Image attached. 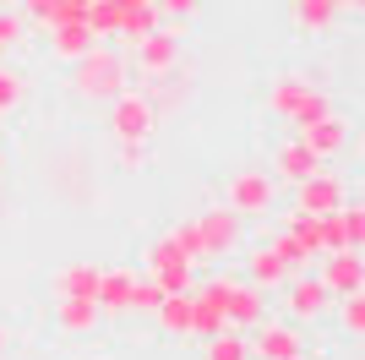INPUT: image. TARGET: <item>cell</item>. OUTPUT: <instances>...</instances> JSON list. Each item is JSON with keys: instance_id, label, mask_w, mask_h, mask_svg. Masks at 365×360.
<instances>
[{"instance_id": "cell-29", "label": "cell", "mask_w": 365, "mask_h": 360, "mask_svg": "<svg viewBox=\"0 0 365 360\" xmlns=\"http://www.w3.org/2000/svg\"><path fill=\"white\" fill-rule=\"evenodd\" d=\"M22 16H28V22H38V28H55V22H76V16L66 11V0H22Z\"/></svg>"}, {"instance_id": "cell-13", "label": "cell", "mask_w": 365, "mask_h": 360, "mask_svg": "<svg viewBox=\"0 0 365 360\" xmlns=\"http://www.w3.org/2000/svg\"><path fill=\"white\" fill-rule=\"evenodd\" d=\"M322 289L333 300L344 295H365V256L360 251H322Z\"/></svg>"}, {"instance_id": "cell-14", "label": "cell", "mask_w": 365, "mask_h": 360, "mask_svg": "<svg viewBox=\"0 0 365 360\" xmlns=\"http://www.w3.org/2000/svg\"><path fill=\"white\" fill-rule=\"evenodd\" d=\"M142 93H148L153 115L164 120V115H180V109L191 104L197 82H191V71H185V66H175V71H164V76H148V82H142Z\"/></svg>"}, {"instance_id": "cell-1", "label": "cell", "mask_w": 365, "mask_h": 360, "mask_svg": "<svg viewBox=\"0 0 365 360\" xmlns=\"http://www.w3.org/2000/svg\"><path fill=\"white\" fill-rule=\"evenodd\" d=\"M120 88H131V60H125L120 44H98L82 60H71V76H66V93L76 104H109Z\"/></svg>"}, {"instance_id": "cell-33", "label": "cell", "mask_w": 365, "mask_h": 360, "mask_svg": "<svg viewBox=\"0 0 365 360\" xmlns=\"http://www.w3.org/2000/svg\"><path fill=\"white\" fill-rule=\"evenodd\" d=\"M158 300H164V289H158V284H148V279H142V273H137V289H131V316H153V306H158Z\"/></svg>"}, {"instance_id": "cell-5", "label": "cell", "mask_w": 365, "mask_h": 360, "mask_svg": "<svg viewBox=\"0 0 365 360\" xmlns=\"http://www.w3.org/2000/svg\"><path fill=\"white\" fill-rule=\"evenodd\" d=\"M224 208H235L251 224V219H267V213L278 208V180L273 169H235L224 186Z\"/></svg>"}, {"instance_id": "cell-32", "label": "cell", "mask_w": 365, "mask_h": 360, "mask_svg": "<svg viewBox=\"0 0 365 360\" xmlns=\"http://www.w3.org/2000/svg\"><path fill=\"white\" fill-rule=\"evenodd\" d=\"M22 33H28V16L22 11H0V55H11L22 44Z\"/></svg>"}, {"instance_id": "cell-19", "label": "cell", "mask_w": 365, "mask_h": 360, "mask_svg": "<svg viewBox=\"0 0 365 360\" xmlns=\"http://www.w3.org/2000/svg\"><path fill=\"white\" fill-rule=\"evenodd\" d=\"M131 289H137V273L131 268H104V279H98V311L104 316H131Z\"/></svg>"}, {"instance_id": "cell-11", "label": "cell", "mask_w": 365, "mask_h": 360, "mask_svg": "<svg viewBox=\"0 0 365 360\" xmlns=\"http://www.w3.org/2000/svg\"><path fill=\"white\" fill-rule=\"evenodd\" d=\"M305 142V148L317 153L322 164H333L338 153H349V142H354V131H349V120L338 115V109H327V115H317V120H305L300 131H294Z\"/></svg>"}, {"instance_id": "cell-28", "label": "cell", "mask_w": 365, "mask_h": 360, "mask_svg": "<svg viewBox=\"0 0 365 360\" xmlns=\"http://www.w3.org/2000/svg\"><path fill=\"white\" fill-rule=\"evenodd\" d=\"M22 99H28V76L11 71V66L0 60V115H16V109H22Z\"/></svg>"}, {"instance_id": "cell-9", "label": "cell", "mask_w": 365, "mask_h": 360, "mask_svg": "<svg viewBox=\"0 0 365 360\" xmlns=\"http://www.w3.org/2000/svg\"><path fill=\"white\" fill-rule=\"evenodd\" d=\"M245 339H251V360H294V355H305V328L289 322V316H278V322L267 316V322H257Z\"/></svg>"}, {"instance_id": "cell-20", "label": "cell", "mask_w": 365, "mask_h": 360, "mask_svg": "<svg viewBox=\"0 0 365 360\" xmlns=\"http://www.w3.org/2000/svg\"><path fill=\"white\" fill-rule=\"evenodd\" d=\"M93 44H98V33H93L82 16H76V22H55V28H49V55L66 60V66H71V60H82Z\"/></svg>"}, {"instance_id": "cell-15", "label": "cell", "mask_w": 365, "mask_h": 360, "mask_svg": "<svg viewBox=\"0 0 365 360\" xmlns=\"http://www.w3.org/2000/svg\"><path fill=\"white\" fill-rule=\"evenodd\" d=\"M224 322L235 333H251L257 322H267V295H262L257 284L235 279V289H229V300H224Z\"/></svg>"}, {"instance_id": "cell-26", "label": "cell", "mask_w": 365, "mask_h": 360, "mask_svg": "<svg viewBox=\"0 0 365 360\" xmlns=\"http://www.w3.org/2000/svg\"><path fill=\"white\" fill-rule=\"evenodd\" d=\"M284 235H289L294 246H300V251L311 256V262L322 256V219H305V213H289V219H284Z\"/></svg>"}, {"instance_id": "cell-21", "label": "cell", "mask_w": 365, "mask_h": 360, "mask_svg": "<svg viewBox=\"0 0 365 360\" xmlns=\"http://www.w3.org/2000/svg\"><path fill=\"white\" fill-rule=\"evenodd\" d=\"M115 6H120V0H115ZM158 22H164V16H158V6H148V0H131V6H120V28H115V44L131 49L137 39H148Z\"/></svg>"}, {"instance_id": "cell-24", "label": "cell", "mask_w": 365, "mask_h": 360, "mask_svg": "<svg viewBox=\"0 0 365 360\" xmlns=\"http://www.w3.org/2000/svg\"><path fill=\"white\" fill-rule=\"evenodd\" d=\"M153 322H158V333H169V339H191V289H185V295H164L153 306Z\"/></svg>"}, {"instance_id": "cell-38", "label": "cell", "mask_w": 365, "mask_h": 360, "mask_svg": "<svg viewBox=\"0 0 365 360\" xmlns=\"http://www.w3.org/2000/svg\"><path fill=\"white\" fill-rule=\"evenodd\" d=\"M294 360H305V355H294Z\"/></svg>"}, {"instance_id": "cell-12", "label": "cell", "mask_w": 365, "mask_h": 360, "mask_svg": "<svg viewBox=\"0 0 365 360\" xmlns=\"http://www.w3.org/2000/svg\"><path fill=\"white\" fill-rule=\"evenodd\" d=\"M322 251H365V208L344 202V208L322 213Z\"/></svg>"}, {"instance_id": "cell-3", "label": "cell", "mask_w": 365, "mask_h": 360, "mask_svg": "<svg viewBox=\"0 0 365 360\" xmlns=\"http://www.w3.org/2000/svg\"><path fill=\"white\" fill-rule=\"evenodd\" d=\"M125 60H131V71H137L142 82L175 71V66L185 60V28H180V22H158L148 39H137V44L125 49Z\"/></svg>"}, {"instance_id": "cell-27", "label": "cell", "mask_w": 365, "mask_h": 360, "mask_svg": "<svg viewBox=\"0 0 365 360\" xmlns=\"http://www.w3.org/2000/svg\"><path fill=\"white\" fill-rule=\"evenodd\" d=\"M333 311H338V328H344V339H349V344H360V339H365V295L333 300Z\"/></svg>"}, {"instance_id": "cell-6", "label": "cell", "mask_w": 365, "mask_h": 360, "mask_svg": "<svg viewBox=\"0 0 365 360\" xmlns=\"http://www.w3.org/2000/svg\"><path fill=\"white\" fill-rule=\"evenodd\" d=\"M109 131H115V142H153L158 115H153V104H148L142 88H120L109 99Z\"/></svg>"}, {"instance_id": "cell-25", "label": "cell", "mask_w": 365, "mask_h": 360, "mask_svg": "<svg viewBox=\"0 0 365 360\" xmlns=\"http://www.w3.org/2000/svg\"><path fill=\"white\" fill-rule=\"evenodd\" d=\"M202 360H251V339L235 328H218L213 339H202Z\"/></svg>"}, {"instance_id": "cell-2", "label": "cell", "mask_w": 365, "mask_h": 360, "mask_svg": "<svg viewBox=\"0 0 365 360\" xmlns=\"http://www.w3.org/2000/svg\"><path fill=\"white\" fill-rule=\"evenodd\" d=\"M333 109V99H327V88H322L317 76H300V71H284L267 82V115H278L284 126H294L300 131L305 120H317Z\"/></svg>"}, {"instance_id": "cell-8", "label": "cell", "mask_w": 365, "mask_h": 360, "mask_svg": "<svg viewBox=\"0 0 365 360\" xmlns=\"http://www.w3.org/2000/svg\"><path fill=\"white\" fill-rule=\"evenodd\" d=\"M349 202V180L338 175V169L322 164L317 175H305L300 186H294V208L289 213H305V219H322V213H333Z\"/></svg>"}, {"instance_id": "cell-36", "label": "cell", "mask_w": 365, "mask_h": 360, "mask_svg": "<svg viewBox=\"0 0 365 360\" xmlns=\"http://www.w3.org/2000/svg\"><path fill=\"white\" fill-rule=\"evenodd\" d=\"M88 6H93V0H66V11H71V16H88Z\"/></svg>"}, {"instance_id": "cell-37", "label": "cell", "mask_w": 365, "mask_h": 360, "mask_svg": "<svg viewBox=\"0 0 365 360\" xmlns=\"http://www.w3.org/2000/svg\"><path fill=\"white\" fill-rule=\"evenodd\" d=\"M0 175H6V148H0Z\"/></svg>"}, {"instance_id": "cell-30", "label": "cell", "mask_w": 365, "mask_h": 360, "mask_svg": "<svg viewBox=\"0 0 365 360\" xmlns=\"http://www.w3.org/2000/svg\"><path fill=\"white\" fill-rule=\"evenodd\" d=\"M267 246H273V256H278V262H284V268H289V273H305V268H311V256H305L300 246H294V240L284 235V229H278V235L267 240Z\"/></svg>"}, {"instance_id": "cell-7", "label": "cell", "mask_w": 365, "mask_h": 360, "mask_svg": "<svg viewBox=\"0 0 365 360\" xmlns=\"http://www.w3.org/2000/svg\"><path fill=\"white\" fill-rule=\"evenodd\" d=\"M191 224H197V235H202V251H207V262H224V256H235L245 246V219L235 208H202V213H191Z\"/></svg>"}, {"instance_id": "cell-18", "label": "cell", "mask_w": 365, "mask_h": 360, "mask_svg": "<svg viewBox=\"0 0 365 360\" xmlns=\"http://www.w3.org/2000/svg\"><path fill=\"white\" fill-rule=\"evenodd\" d=\"M104 322V311H98V300H82V295H66L55 300V328L66 333V339H88L93 328Z\"/></svg>"}, {"instance_id": "cell-22", "label": "cell", "mask_w": 365, "mask_h": 360, "mask_svg": "<svg viewBox=\"0 0 365 360\" xmlns=\"http://www.w3.org/2000/svg\"><path fill=\"white\" fill-rule=\"evenodd\" d=\"M338 6L333 0H305V6H289V22H294V33H305V39H322V33H333L338 28Z\"/></svg>"}, {"instance_id": "cell-16", "label": "cell", "mask_w": 365, "mask_h": 360, "mask_svg": "<svg viewBox=\"0 0 365 360\" xmlns=\"http://www.w3.org/2000/svg\"><path fill=\"white\" fill-rule=\"evenodd\" d=\"M317 169H322V159L305 148L300 136H284V142L273 148V180H278V186H300V180L317 175Z\"/></svg>"}, {"instance_id": "cell-31", "label": "cell", "mask_w": 365, "mask_h": 360, "mask_svg": "<svg viewBox=\"0 0 365 360\" xmlns=\"http://www.w3.org/2000/svg\"><path fill=\"white\" fill-rule=\"evenodd\" d=\"M148 159H153V148L148 142H115V169H148Z\"/></svg>"}, {"instance_id": "cell-23", "label": "cell", "mask_w": 365, "mask_h": 360, "mask_svg": "<svg viewBox=\"0 0 365 360\" xmlns=\"http://www.w3.org/2000/svg\"><path fill=\"white\" fill-rule=\"evenodd\" d=\"M284 279H289V268L273 256V246H257V251L245 256V284H257L262 295H273V289H284Z\"/></svg>"}, {"instance_id": "cell-4", "label": "cell", "mask_w": 365, "mask_h": 360, "mask_svg": "<svg viewBox=\"0 0 365 360\" xmlns=\"http://www.w3.org/2000/svg\"><path fill=\"white\" fill-rule=\"evenodd\" d=\"M142 279H148V284H158L164 295H185V289L197 284V262H191V256L175 246V235L164 229V235L142 251Z\"/></svg>"}, {"instance_id": "cell-10", "label": "cell", "mask_w": 365, "mask_h": 360, "mask_svg": "<svg viewBox=\"0 0 365 360\" xmlns=\"http://www.w3.org/2000/svg\"><path fill=\"white\" fill-rule=\"evenodd\" d=\"M333 311V295H327V289H322V279L317 273H289V279H284V316H289V322H317V316H327Z\"/></svg>"}, {"instance_id": "cell-17", "label": "cell", "mask_w": 365, "mask_h": 360, "mask_svg": "<svg viewBox=\"0 0 365 360\" xmlns=\"http://www.w3.org/2000/svg\"><path fill=\"white\" fill-rule=\"evenodd\" d=\"M98 279H104V268L88 262V256H76V262H66V268L49 279V295H55V300H66V295L93 300V295H98Z\"/></svg>"}, {"instance_id": "cell-34", "label": "cell", "mask_w": 365, "mask_h": 360, "mask_svg": "<svg viewBox=\"0 0 365 360\" xmlns=\"http://www.w3.org/2000/svg\"><path fill=\"white\" fill-rule=\"evenodd\" d=\"M153 6H158V16H164V22H180V28L202 11V0H153Z\"/></svg>"}, {"instance_id": "cell-35", "label": "cell", "mask_w": 365, "mask_h": 360, "mask_svg": "<svg viewBox=\"0 0 365 360\" xmlns=\"http://www.w3.org/2000/svg\"><path fill=\"white\" fill-rule=\"evenodd\" d=\"M11 355V328H6V322H0V360Z\"/></svg>"}]
</instances>
